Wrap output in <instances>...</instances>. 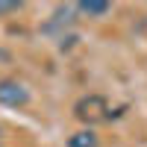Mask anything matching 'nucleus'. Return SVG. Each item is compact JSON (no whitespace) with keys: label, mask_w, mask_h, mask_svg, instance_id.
<instances>
[{"label":"nucleus","mask_w":147,"mask_h":147,"mask_svg":"<svg viewBox=\"0 0 147 147\" xmlns=\"http://www.w3.org/2000/svg\"><path fill=\"white\" fill-rule=\"evenodd\" d=\"M77 6V15H88V18H103L112 12V3L109 0H80V3H74Z\"/></svg>","instance_id":"obj_3"},{"label":"nucleus","mask_w":147,"mask_h":147,"mask_svg":"<svg viewBox=\"0 0 147 147\" xmlns=\"http://www.w3.org/2000/svg\"><path fill=\"white\" fill-rule=\"evenodd\" d=\"M24 3H18V0H0V18L6 15H15V12H21Z\"/></svg>","instance_id":"obj_5"},{"label":"nucleus","mask_w":147,"mask_h":147,"mask_svg":"<svg viewBox=\"0 0 147 147\" xmlns=\"http://www.w3.org/2000/svg\"><path fill=\"white\" fill-rule=\"evenodd\" d=\"M30 103V88L24 85L21 80H0V106H6V109H21V106H27Z\"/></svg>","instance_id":"obj_2"},{"label":"nucleus","mask_w":147,"mask_h":147,"mask_svg":"<svg viewBox=\"0 0 147 147\" xmlns=\"http://www.w3.org/2000/svg\"><path fill=\"white\" fill-rule=\"evenodd\" d=\"M0 147H3V141H0Z\"/></svg>","instance_id":"obj_6"},{"label":"nucleus","mask_w":147,"mask_h":147,"mask_svg":"<svg viewBox=\"0 0 147 147\" xmlns=\"http://www.w3.org/2000/svg\"><path fill=\"white\" fill-rule=\"evenodd\" d=\"M74 115H77V121H82L85 127H94V124H100V121L109 118V103H106L103 94H85V97L77 100Z\"/></svg>","instance_id":"obj_1"},{"label":"nucleus","mask_w":147,"mask_h":147,"mask_svg":"<svg viewBox=\"0 0 147 147\" xmlns=\"http://www.w3.org/2000/svg\"><path fill=\"white\" fill-rule=\"evenodd\" d=\"M68 147H100V138H97V132L91 127H85L80 132H74V136H68Z\"/></svg>","instance_id":"obj_4"}]
</instances>
